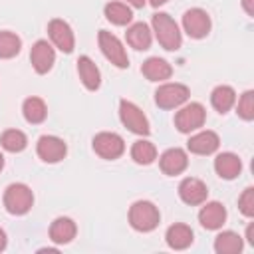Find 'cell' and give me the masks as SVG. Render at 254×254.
<instances>
[{
	"label": "cell",
	"instance_id": "6da1fadb",
	"mask_svg": "<svg viewBox=\"0 0 254 254\" xmlns=\"http://www.w3.org/2000/svg\"><path fill=\"white\" fill-rule=\"evenodd\" d=\"M151 26H153V34L159 42V46L167 52H177L183 44V34L179 24L167 14V12H157L151 18Z\"/></svg>",
	"mask_w": 254,
	"mask_h": 254
},
{
	"label": "cell",
	"instance_id": "7a4b0ae2",
	"mask_svg": "<svg viewBox=\"0 0 254 254\" xmlns=\"http://www.w3.org/2000/svg\"><path fill=\"white\" fill-rule=\"evenodd\" d=\"M2 202H4L6 212H10L14 216H24L34 206V192L24 183H12L4 190Z\"/></svg>",
	"mask_w": 254,
	"mask_h": 254
},
{
	"label": "cell",
	"instance_id": "3957f363",
	"mask_svg": "<svg viewBox=\"0 0 254 254\" xmlns=\"http://www.w3.org/2000/svg\"><path fill=\"white\" fill-rule=\"evenodd\" d=\"M161 212L151 200H135L129 206V224L137 232H151L159 226Z\"/></svg>",
	"mask_w": 254,
	"mask_h": 254
},
{
	"label": "cell",
	"instance_id": "277c9868",
	"mask_svg": "<svg viewBox=\"0 0 254 254\" xmlns=\"http://www.w3.org/2000/svg\"><path fill=\"white\" fill-rule=\"evenodd\" d=\"M97 44H99V50L107 62H111L119 69L129 67V56H127L121 40L115 34H111L109 30H99L97 32Z\"/></svg>",
	"mask_w": 254,
	"mask_h": 254
},
{
	"label": "cell",
	"instance_id": "5b68a950",
	"mask_svg": "<svg viewBox=\"0 0 254 254\" xmlns=\"http://www.w3.org/2000/svg\"><path fill=\"white\" fill-rule=\"evenodd\" d=\"M206 121V109L202 103L198 101H190V103H183L175 115V127L181 133H192L196 129H200Z\"/></svg>",
	"mask_w": 254,
	"mask_h": 254
},
{
	"label": "cell",
	"instance_id": "8992f818",
	"mask_svg": "<svg viewBox=\"0 0 254 254\" xmlns=\"http://www.w3.org/2000/svg\"><path fill=\"white\" fill-rule=\"evenodd\" d=\"M119 119L121 123L135 135H149L151 133V127H149V119L147 115L143 113V109L139 105H135L133 101H127V99H121L119 101Z\"/></svg>",
	"mask_w": 254,
	"mask_h": 254
},
{
	"label": "cell",
	"instance_id": "52a82bcc",
	"mask_svg": "<svg viewBox=\"0 0 254 254\" xmlns=\"http://www.w3.org/2000/svg\"><path fill=\"white\" fill-rule=\"evenodd\" d=\"M189 95H190V89L185 83L167 81V83H163L155 89V103L161 109H177L183 103H187Z\"/></svg>",
	"mask_w": 254,
	"mask_h": 254
},
{
	"label": "cell",
	"instance_id": "ba28073f",
	"mask_svg": "<svg viewBox=\"0 0 254 254\" xmlns=\"http://www.w3.org/2000/svg\"><path fill=\"white\" fill-rule=\"evenodd\" d=\"M183 32L192 38V40H202L208 36L210 28H212V22H210V16L206 10L202 8H189L185 14H183Z\"/></svg>",
	"mask_w": 254,
	"mask_h": 254
},
{
	"label": "cell",
	"instance_id": "9c48e42d",
	"mask_svg": "<svg viewBox=\"0 0 254 254\" xmlns=\"http://www.w3.org/2000/svg\"><path fill=\"white\" fill-rule=\"evenodd\" d=\"M91 145H93V151L101 159H105V161H115V159H119L125 153V141H123V137L117 135V133H113V131H101V133H97L93 137Z\"/></svg>",
	"mask_w": 254,
	"mask_h": 254
},
{
	"label": "cell",
	"instance_id": "30bf717a",
	"mask_svg": "<svg viewBox=\"0 0 254 254\" xmlns=\"http://www.w3.org/2000/svg\"><path fill=\"white\" fill-rule=\"evenodd\" d=\"M48 36L52 40V44L64 52V54H71L73 48H75V36H73V30L71 26L62 20V18H54L48 22Z\"/></svg>",
	"mask_w": 254,
	"mask_h": 254
},
{
	"label": "cell",
	"instance_id": "8fae6325",
	"mask_svg": "<svg viewBox=\"0 0 254 254\" xmlns=\"http://www.w3.org/2000/svg\"><path fill=\"white\" fill-rule=\"evenodd\" d=\"M36 153L44 163H60L65 159L67 155V145L64 139L56 137V135H42L36 143Z\"/></svg>",
	"mask_w": 254,
	"mask_h": 254
},
{
	"label": "cell",
	"instance_id": "7c38bea8",
	"mask_svg": "<svg viewBox=\"0 0 254 254\" xmlns=\"http://www.w3.org/2000/svg\"><path fill=\"white\" fill-rule=\"evenodd\" d=\"M30 62L36 73H48L56 64V50L48 40H38L30 50Z\"/></svg>",
	"mask_w": 254,
	"mask_h": 254
},
{
	"label": "cell",
	"instance_id": "4fadbf2b",
	"mask_svg": "<svg viewBox=\"0 0 254 254\" xmlns=\"http://www.w3.org/2000/svg\"><path fill=\"white\" fill-rule=\"evenodd\" d=\"M179 196L185 204H190V206H198L202 204L206 198H208V189L206 185L196 179V177H187L181 181L179 185Z\"/></svg>",
	"mask_w": 254,
	"mask_h": 254
},
{
	"label": "cell",
	"instance_id": "5bb4252c",
	"mask_svg": "<svg viewBox=\"0 0 254 254\" xmlns=\"http://www.w3.org/2000/svg\"><path fill=\"white\" fill-rule=\"evenodd\" d=\"M198 222L206 230H220L222 224L226 222V208H224V204L218 202V200H210V202L204 200L200 210H198Z\"/></svg>",
	"mask_w": 254,
	"mask_h": 254
},
{
	"label": "cell",
	"instance_id": "9a60e30c",
	"mask_svg": "<svg viewBox=\"0 0 254 254\" xmlns=\"http://www.w3.org/2000/svg\"><path fill=\"white\" fill-rule=\"evenodd\" d=\"M159 167L165 175L169 177H175V175H181L187 167H189V155L185 149L181 147H171L167 149L161 157H159Z\"/></svg>",
	"mask_w": 254,
	"mask_h": 254
},
{
	"label": "cell",
	"instance_id": "2e32d148",
	"mask_svg": "<svg viewBox=\"0 0 254 254\" xmlns=\"http://www.w3.org/2000/svg\"><path fill=\"white\" fill-rule=\"evenodd\" d=\"M218 147H220V137H218V133H214L210 129L198 131L192 137H189V141H187V149L194 155H212Z\"/></svg>",
	"mask_w": 254,
	"mask_h": 254
},
{
	"label": "cell",
	"instance_id": "e0dca14e",
	"mask_svg": "<svg viewBox=\"0 0 254 254\" xmlns=\"http://www.w3.org/2000/svg\"><path fill=\"white\" fill-rule=\"evenodd\" d=\"M214 173L224 179V181H232L242 173V161L236 153H218L214 159Z\"/></svg>",
	"mask_w": 254,
	"mask_h": 254
},
{
	"label": "cell",
	"instance_id": "ac0fdd59",
	"mask_svg": "<svg viewBox=\"0 0 254 254\" xmlns=\"http://www.w3.org/2000/svg\"><path fill=\"white\" fill-rule=\"evenodd\" d=\"M194 240V232L189 224H183V222H175L167 228L165 232V242L169 248L173 250H185L192 244Z\"/></svg>",
	"mask_w": 254,
	"mask_h": 254
},
{
	"label": "cell",
	"instance_id": "d6986e66",
	"mask_svg": "<svg viewBox=\"0 0 254 254\" xmlns=\"http://www.w3.org/2000/svg\"><path fill=\"white\" fill-rule=\"evenodd\" d=\"M77 73L87 91H97L101 85V71L89 56H79L77 60Z\"/></svg>",
	"mask_w": 254,
	"mask_h": 254
},
{
	"label": "cell",
	"instance_id": "ffe728a7",
	"mask_svg": "<svg viewBox=\"0 0 254 254\" xmlns=\"http://www.w3.org/2000/svg\"><path fill=\"white\" fill-rule=\"evenodd\" d=\"M141 73L149 79V81H165V79H169L171 75H173V65L167 62V60H163V58H159V56H153V58H147L145 62H143V65H141Z\"/></svg>",
	"mask_w": 254,
	"mask_h": 254
},
{
	"label": "cell",
	"instance_id": "44dd1931",
	"mask_svg": "<svg viewBox=\"0 0 254 254\" xmlns=\"http://www.w3.org/2000/svg\"><path fill=\"white\" fill-rule=\"evenodd\" d=\"M77 234V224L69 216H58L50 224V240L56 244H69Z\"/></svg>",
	"mask_w": 254,
	"mask_h": 254
},
{
	"label": "cell",
	"instance_id": "7402d4cb",
	"mask_svg": "<svg viewBox=\"0 0 254 254\" xmlns=\"http://www.w3.org/2000/svg\"><path fill=\"white\" fill-rule=\"evenodd\" d=\"M125 38H127V44L131 48H135L137 52H145L151 48V42H153V32L151 28L145 24V22H135L127 28L125 32Z\"/></svg>",
	"mask_w": 254,
	"mask_h": 254
},
{
	"label": "cell",
	"instance_id": "603a6c76",
	"mask_svg": "<svg viewBox=\"0 0 254 254\" xmlns=\"http://www.w3.org/2000/svg\"><path fill=\"white\" fill-rule=\"evenodd\" d=\"M244 248V240L234 230H222L214 238V252L216 254H238Z\"/></svg>",
	"mask_w": 254,
	"mask_h": 254
},
{
	"label": "cell",
	"instance_id": "cb8c5ba5",
	"mask_svg": "<svg viewBox=\"0 0 254 254\" xmlns=\"http://www.w3.org/2000/svg\"><path fill=\"white\" fill-rule=\"evenodd\" d=\"M22 115H24V119L28 123L40 125L48 117V105H46V101L42 97H36V95L26 97L24 103H22Z\"/></svg>",
	"mask_w": 254,
	"mask_h": 254
},
{
	"label": "cell",
	"instance_id": "d4e9b609",
	"mask_svg": "<svg viewBox=\"0 0 254 254\" xmlns=\"http://www.w3.org/2000/svg\"><path fill=\"white\" fill-rule=\"evenodd\" d=\"M236 103V91L230 85H216L210 91V105L218 111V113H228Z\"/></svg>",
	"mask_w": 254,
	"mask_h": 254
},
{
	"label": "cell",
	"instance_id": "484cf974",
	"mask_svg": "<svg viewBox=\"0 0 254 254\" xmlns=\"http://www.w3.org/2000/svg\"><path fill=\"white\" fill-rule=\"evenodd\" d=\"M103 16H105L111 24H115V26H127V24H131V20H133L131 6L125 4V2H119V0L107 2L105 8H103Z\"/></svg>",
	"mask_w": 254,
	"mask_h": 254
},
{
	"label": "cell",
	"instance_id": "4316f807",
	"mask_svg": "<svg viewBox=\"0 0 254 254\" xmlns=\"http://www.w3.org/2000/svg\"><path fill=\"white\" fill-rule=\"evenodd\" d=\"M0 145L8 153H22L28 147V137L20 129H6L0 135Z\"/></svg>",
	"mask_w": 254,
	"mask_h": 254
},
{
	"label": "cell",
	"instance_id": "83f0119b",
	"mask_svg": "<svg viewBox=\"0 0 254 254\" xmlns=\"http://www.w3.org/2000/svg\"><path fill=\"white\" fill-rule=\"evenodd\" d=\"M131 159L137 165H151L157 159V147L147 139H139L131 147Z\"/></svg>",
	"mask_w": 254,
	"mask_h": 254
},
{
	"label": "cell",
	"instance_id": "f1b7e54d",
	"mask_svg": "<svg viewBox=\"0 0 254 254\" xmlns=\"http://www.w3.org/2000/svg\"><path fill=\"white\" fill-rule=\"evenodd\" d=\"M22 50V40L10 30L0 32V60H12L20 54Z\"/></svg>",
	"mask_w": 254,
	"mask_h": 254
},
{
	"label": "cell",
	"instance_id": "f546056e",
	"mask_svg": "<svg viewBox=\"0 0 254 254\" xmlns=\"http://www.w3.org/2000/svg\"><path fill=\"white\" fill-rule=\"evenodd\" d=\"M234 105H236V113H238L240 119H244V121H252L254 119V91L252 89L244 91L240 95L238 103H234Z\"/></svg>",
	"mask_w": 254,
	"mask_h": 254
},
{
	"label": "cell",
	"instance_id": "4dcf8cb0",
	"mask_svg": "<svg viewBox=\"0 0 254 254\" xmlns=\"http://www.w3.org/2000/svg\"><path fill=\"white\" fill-rule=\"evenodd\" d=\"M238 210L246 218H252L254 216V189L252 187H246L242 190V194L238 196Z\"/></svg>",
	"mask_w": 254,
	"mask_h": 254
},
{
	"label": "cell",
	"instance_id": "1f68e13d",
	"mask_svg": "<svg viewBox=\"0 0 254 254\" xmlns=\"http://www.w3.org/2000/svg\"><path fill=\"white\" fill-rule=\"evenodd\" d=\"M246 240H248V244L254 246V222H250V224L246 226Z\"/></svg>",
	"mask_w": 254,
	"mask_h": 254
},
{
	"label": "cell",
	"instance_id": "d6a6232c",
	"mask_svg": "<svg viewBox=\"0 0 254 254\" xmlns=\"http://www.w3.org/2000/svg\"><path fill=\"white\" fill-rule=\"evenodd\" d=\"M242 8L248 16H254V6H252V0H242Z\"/></svg>",
	"mask_w": 254,
	"mask_h": 254
},
{
	"label": "cell",
	"instance_id": "836d02e7",
	"mask_svg": "<svg viewBox=\"0 0 254 254\" xmlns=\"http://www.w3.org/2000/svg\"><path fill=\"white\" fill-rule=\"evenodd\" d=\"M125 4H129V6H133V8H143L145 6V0H123Z\"/></svg>",
	"mask_w": 254,
	"mask_h": 254
},
{
	"label": "cell",
	"instance_id": "e575fe53",
	"mask_svg": "<svg viewBox=\"0 0 254 254\" xmlns=\"http://www.w3.org/2000/svg\"><path fill=\"white\" fill-rule=\"evenodd\" d=\"M6 244H8V238H6V232H4V228H0V252L6 248Z\"/></svg>",
	"mask_w": 254,
	"mask_h": 254
},
{
	"label": "cell",
	"instance_id": "d590c367",
	"mask_svg": "<svg viewBox=\"0 0 254 254\" xmlns=\"http://www.w3.org/2000/svg\"><path fill=\"white\" fill-rule=\"evenodd\" d=\"M169 0H149V4L153 6V8H159V6H163V4H167Z\"/></svg>",
	"mask_w": 254,
	"mask_h": 254
},
{
	"label": "cell",
	"instance_id": "8d00e7d4",
	"mask_svg": "<svg viewBox=\"0 0 254 254\" xmlns=\"http://www.w3.org/2000/svg\"><path fill=\"white\" fill-rule=\"evenodd\" d=\"M2 169H4V155L0 153V171H2Z\"/></svg>",
	"mask_w": 254,
	"mask_h": 254
}]
</instances>
